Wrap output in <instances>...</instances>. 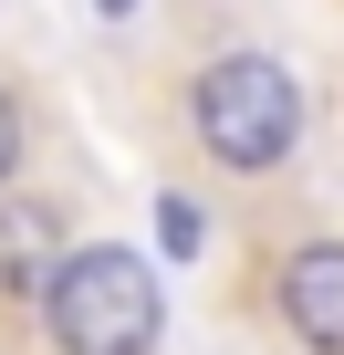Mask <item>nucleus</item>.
<instances>
[{
    "label": "nucleus",
    "instance_id": "obj_2",
    "mask_svg": "<svg viewBox=\"0 0 344 355\" xmlns=\"http://www.w3.org/2000/svg\"><path fill=\"white\" fill-rule=\"evenodd\" d=\"M188 136H199V157L230 167V178L292 167V146H302V84H292V63H271V53H219V63H199V73H188Z\"/></svg>",
    "mask_w": 344,
    "mask_h": 355
},
{
    "label": "nucleus",
    "instance_id": "obj_3",
    "mask_svg": "<svg viewBox=\"0 0 344 355\" xmlns=\"http://www.w3.org/2000/svg\"><path fill=\"white\" fill-rule=\"evenodd\" d=\"M271 313L302 355H344V241H302L271 272Z\"/></svg>",
    "mask_w": 344,
    "mask_h": 355
},
{
    "label": "nucleus",
    "instance_id": "obj_4",
    "mask_svg": "<svg viewBox=\"0 0 344 355\" xmlns=\"http://www.w3.org/2000/svg\"><path fill=\"white\" fill-rule=\"evenodd\" d=\"M63 209L53 199H11V189H0V293H11V303H42V282L63 272Z\"/></svg>",
    "mask_w": 344,
    "mask_h": 355
},
{
    "label": "nucleus",
    "instance_id": "obj_7",
    "mask_svg": "<svg viewBox=\"0 0 344 355\" xmlns=\"http://www.w3.org/2000/svg\"><path fill=\"white\" fill-rule=\"evenodd\" d=\"M94 11H105V21H125V11H136V0H94Z\"/></svg>",
    "mask_w": 344,
    "mask_h": 355
},
{
    "label": "nucleus",
    "instance_id": "obj_1",
    "mask_svg": "<svg viewBox=\"0 0 344 355\" xmlns=\"http://www.w3.org/2000/svg\"><path fill=\"white\" fill-rule=\"evenodd\" d=\"M32 313H42L53 355H156L167 345V282L125 241H73Z\"/></svg>",
    "mask_w": 344,
    "mask_h": 355
},
{
    "label": "nucleus",
    "instance_id": "obj_5",
    "mask_svg": "<svg viewBox=\"0 0 344 355\" xmlns=\"http://www.w3.org/2000/svg\"><path fill=\"white\" fill-rule=\"evenodd\" d=\"M156 241L178 251V261H199V241H209V220H199V199H178V189H167V199H156Z\"/></svg>",
    "mask_w": 344,
    "mask_h": 355
},
{
    "label": "nucleus",
    "instance_id": "obj_6",
    "mask_svg": "<svg viewBox=\"0 0 344 355\" xmlns=\"http://www.w3.org/2000/svg\"><path fill=\"white\" fill-rule=\"evenodd\" d=\"M21 157H32V115H21V94L0 84V189L21 178Z\"/></svg>",
    "mask_w": 344,
    "mask_h": 355
}]
</instances>
